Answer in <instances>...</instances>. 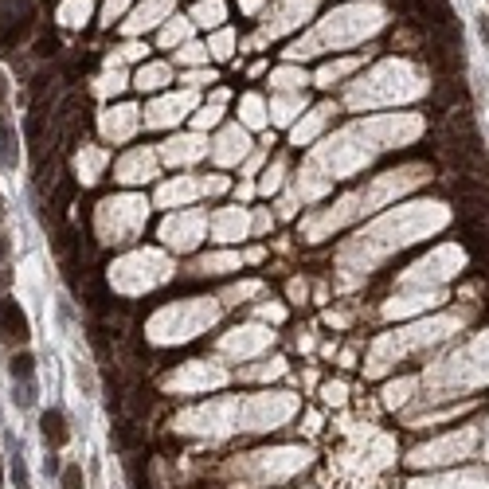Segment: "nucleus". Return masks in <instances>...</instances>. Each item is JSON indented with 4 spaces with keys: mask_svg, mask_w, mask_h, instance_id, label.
Listing matches in <instances>:
<instances>
[{
    "mask_svg": "<svg viewBox=\"0 0 489 489\" xmlns=\"http://www.w3.org/2000/svg\"><path fill=\"white\" fill-rule=\"evenodd\" d=\"M4 254H8V239L0 235V262H4Z\"/></svg>",
    "mask_w": 489,
    "mask_h": 489,
    "instance_id": "obj_12",
    "label": "nucleus"
},
{
    "mask_svg": "<svg viewBox=\"0 0 489 489\" xmlns=\"http://www.w3.org/2000/svg\"><path fill=\"white\" fill-rule=\"evenodd\" d=\"M0 165L4 169L20 165V141H16V129L8 126V118H0Z\"/></svg>",
    "mask_w": 489,
    "mask_h": 489,
    "instance_id": "obj_3",
    "label": "nucleus"
},
{
    "mask_svg": "<svg viewBox=\"0 0 489 489\" xmlns=\"http://www.w3.org/2000/svg\"><path fill=\"white\" fill-rule=\"evenodd\" d=\"M8 372H12V379H32L35 356L32 353H16V356H12V364H8Z\"/></svg>",
    "mask_w": 489,
    "mask_h": 489,
    "instance_id": "obj_5",
    "label": "nucleus"
},
{
    "mask_svg": "<svg viewBox=\"0 0 489 489\" xmlns=\"http://www.w3.org/2000/svg\"><path fill=\"white\" fill-rule=\"evenodd\" d=\"M40 435H43V442H47L51 450L67 447L71 430H67V419H63V411H43V415H40Z\"/></svg>",
    "mask_w": 489,
    "mask_h": 489,
    "instance_id": "obj_2",
    "label": "nucleus"
},
{
    "mask_svg": "<svg viewBox=\"0 0 489 489\" xmlns=\"http://www.w3.org/2000/svg\"><path fill=\"white\" fill-rule=\"evenodd\" d=\"M63 489H83V466H67L63 470Z\"/></svg>",
    "mask_w": 489,
    "mask_h": 489,
    "instance_id": "obj_8",
    "label": "nucleus"
},
{
    "mask_svg": "<svg viewBox=\"0 0 489 489\" xmlns=\"http://www.w3.org/2000/svg\"><path fill=\"white\" fill-rule=\"evenodd\" d=\"M4 106H8V78L0 71V118H4Z\"/></svg>",
    "mask_w": 489,
    "mask_h": 489,
    "instance_id": "obj_10",
    "label": "nucleus"
},
{
    "mask_svg": "<svg viewBox=\"0 0 489 489\" xmlns=\"http://www.w3.org/2000/svg\"><path fill=\"white\" fill-rule=\"evenodd\" d=\"M220 16H223L220 0H211V4H200V8H196V20H200V24H220Z\"/></svg>",
    "mask_w": 489,
    "mask_h": 489,
    "instance_id": "obj_7",
    "label": "nucleus"
},
{
    "mask_svg": "<svg viewBox=\"0 0 489 489\" xmlns=\"http://www.w3.org/2000/svg\"><path fill=\"white\" fill-rule=\"evenodd\" d=\"M169 75L165 67H149V71H141V78H137V86H160V78Z\"/></svg>",
    "mask_w": 489,
    "mask_h": 489,
    "instance_id": "obj_9",
    "label": "nucleus"
},
{
    "mask_svg": "<svg viewBox=\"0 0 489 489\" xmlns=\"http://www.w3.org/2000/svg\"><path fill=\"white\" fill-rule=\"evenodd\" d=\"M0 216H4V200H0Z\"/></svg>",
    "mask_w": 489,
    "mask_h": 489,
    "instance_id": "obj_14",
    "label": "nucleus"
},
{
    "mask_svg": "<svg viewBox=\"0 0 489 489\" xmlns=\"http://www.w3.org/2000/svg\"><path fill=\"white\" fill-rule=\"evenodd\" d=\"M0 485H4V466H0Z\"/></svg>",
    "mask_w": 489,
    "mask_h": 489,
    "instance_id": "obj_13",
    "label": "nucleus"
},
{
    "mask_svg": "<svg viewBox=\"0 0 489 489\" xmlns=\"http://www.w3.org/2000/svg\"><path fill=\"white\" fill-rule=\"evenodd\" d=\"M12 485H16V489H32V481H28V462H24V454H20L16 442H12Z\"/></svg>",
    "mask_w": 489,
    "mask_h": 489,
    "instance_id": "obj_4",
    "label": "nucleus"
},
{
    "mask_svg": "<svg viewBox=\"0 0 489 489\" xmlns=\"http://www.w3.org/2000/svg\"><path fill=\"white\" fill-rule=\"evenodd\" d=\"M12 403H16V407H32L35 403V379H16V388H12Z\"/></svg>",
    "mask_w": 489,
    "mask_h": 489,
    "instance_id": "obj_6",
    "label": "nucleus"
},
{
    "mask_svg": "<svg viewBox=\"0 0 489 489\" xmlns=\"http://www.w3.org/2000/svg\"><path fill=\"white\" fill-rule=\"evenodd\" d=\"M0 337L8 341V345H24V341L32 337L24 310H20V302H12V297H0Z\"/></svg>",
    "mask_w": 489,
    "mask_h": 489,
    "instance_id": "obj_1",
    "label": "nucleus"
},
{
    "mask_svg": "<svg viewBox=\"0 0 489 489\" xmlns=\"http://www.w3.org/2000/svg\"><path fill=\"white\" fill-rule=\"evenodd\" d=\"M8 282H12V274H8V270H0V290L8 286Z\"/></svg>",
    "mask_w": 489,
    "mask_h": 489,
    "instance_id": "obj_11",
    "label": "nucleus"
}]
</instances>
